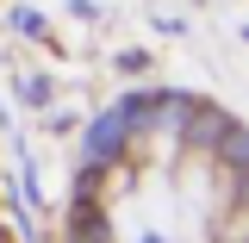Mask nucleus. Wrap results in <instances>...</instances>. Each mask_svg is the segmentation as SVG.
Returning a JSON list of instances; mask_svg holds the SVG:
<instances>
[{"label": "nucleus", "instance_id": "obj_4", "mask_svg": "<svg viewBox=\"0 0 249 243\" xmlns=\"http://www.w3.org/2000/svg\"><path fill=\"white\" fill-rule=\"evenodd\" d=\"M143 243H162V237H143Z\"/></svg>", "mask_w": 249, "mask_h": 243}, {"label": "nucleus", "instance_id": "obj_1", "mask_svg": "<svg viewBox=\"0 0 249 243\" xmlns=\"http://www.w3.org/2000/svg\"><path fill=\"white\" fill-rule=\"evenodd\" d=\"M124 119L112 112V119H93L88 125V168H106V162H119V150H124Z\"/></svg>", "mask_w": 249, "mask_h": 243}, {"label": "nucleus", "instance_id": "obj_5", "mask_svg": "<svg viewBox=\"0 0 249 243\" xmlns=\"http://www.w3.org/2000/svg\"><path fill=\"white\" fill-rule=\"evenodd\" d=\"M0 243H6V237H0Z\"/></svg>", "mask_w": 249, "mask_h": 243}, {"label": "nucleus", "instance_id": "obj_3", "mask_svg": "<svg viewBox=\"0 0 249 243\" xmlns=\"http://www.w3.org/2000/svg\"><path fill=\"white\" fill-rule=\"evenodd\" d=\"M218 156H224V162H243V131H237V125H224V150Z\"/></svg>", "mask_w": 249, "mask_h": 243}, {"label": "nucleus", "instance_id": "obj_2", "mask_svg": "<svg viewBox=\"0 0 249 243\" xmlns=\"http://www.w3.org/2000/svg\"><path fill=\"white\" fill-rule=\"evenodd\" d=\"M224 125H231L224 112H212V106H193V125H187V137H193V144H212Z\"/></svg>", "mask_w": 249, "mask_h": 243}]
</instances>
